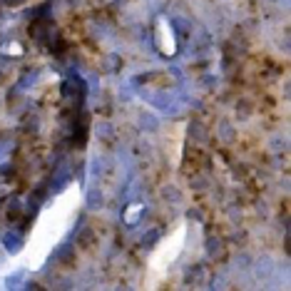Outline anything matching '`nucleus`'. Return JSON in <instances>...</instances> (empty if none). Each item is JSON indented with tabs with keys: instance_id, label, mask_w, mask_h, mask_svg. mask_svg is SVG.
<instances>
[{
	"instance_id": "nucleus-2",
	"label": "nucleus",
	"mask_w": 291,
	"mask_h": 291,
	"mask_svg": "<svg viewBox=\"0 0 291 291\" xmlns=\"http://www.w3.org/2000/svg\"><path fill=\"white\" fill-rule=\"evenodd\" d=\"M102 204H105L102 192H100V189H92V192L87 194V207H90V209H100Z\"/></svg>"
},
{
	"instance_id": "nucleus-1",
	"label": "nucleus",
	"mask_w": 291,
	"mask_h": 291,
	"mask_svg": "<svg viewBox=\"0 0 291 291\" xmlns=\"http://www.w3.org/2000/svg\"><path fill=\"white\" fill-rule=\"evenodd\" d=\"M207 251H209V257H222V251H224V244H222V239L209 237V239H207Z\"/></svg>"
},
{
	"instance_id": "nucleus-4",
	"label": "nucleus",
	"mask_w": 291,
	"mask_h": 291,
	"mask_svg": "<svg viewBox=\"0 0 291 291\" xmlns=\"http://www.w3.org/2000/svg\"><path fill=\"white\" fill-rule=\"evenodd\" d=\"M219 130H222V139H232V127H229V122H222Z\"/></svg>"
},
{
	"instance_id": "nucleus-5",
	"label": "nucleus",
	"mask_w": 291,
	"mask_h": 291,
	"mask_svg": "<svg viewBox=\"0 0 291 291\" xmlns=\"http://www.w3.org/2000/svg\"><path fill=\"white\" fill-rule=\"evenodd\" d=\"M117 67H120V60L115 55H110V57H107V70H117Z\"/></svg>"
},
{
	"instance_id": "nucleus-3",
	"label": "nucleus",
	"mask_w": 291,
	"mask_h": 291,
	"mask_svg": "<svg viewBox=\"0 0 291 291\" xmlns=\"http://www.w3.org/2000/svg\"><path fill=\"white\" fill-rule=\"evenodd\" d=\"M162 194H164V199H167V202H182V192H179L177 187H164V189H162Z\"/></svg>"
}]
</instances>
